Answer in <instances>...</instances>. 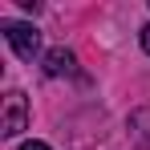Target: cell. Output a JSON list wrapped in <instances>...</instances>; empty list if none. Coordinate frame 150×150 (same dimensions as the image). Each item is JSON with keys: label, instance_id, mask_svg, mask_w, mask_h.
Masks as SVG:
<instances>
[{"label": "cell", "instance_id": "1", "mask_svg": "<svg viewBox=\"0 0 150 150\" xmlns=\"http://www.w3.org/2000/svg\"><path fill=\"white\" fill-rule=\"evenodd\" d=\"M0 33H4V41L12 45V53L21 61H33L41 53V33L33 25H25V21H0Z\"/></svg>", "mask_w": 150, "mask_h": 150}, {"label": "cell", "instance_id": "2", "mask_svg": "<svg viewBox=\"0 0 150 150\" xmlns=\"http://www.w3.org/2000/svg\"><path fill=\"white\" fill-rule=\"evenodd\" d=\"M25 126H28V101H25L21 89H8V93H4V122H0V134H4V138H16Z\"/></svg>", "mask_w": 150, "mask_h": 150}, {"label": "cell", "instance_id": "3", "mask_svg": "<svg viewBox=\"0 0 150 150\" xmlns=\"http://www.w3.org/2000/svg\"><path fill=\"white\" fill-rule=\"evenodd\" d=\"M73 65H77V61H73L69 49H49V53H45V73H49V77H69Z\"/></svg>", "mask_w": 150, "mask_h": 150}, {"label": "cell", "instance_id": "4", "mask_svg": "<svg viewBox=\"0 0 150 150\" xmlns=\"http://www.w3.org/2000/svg\"><path fill=\"white\" fill-rule=\"evenodd\" d=\"M130 138H134L142 150H150V110H146V105L130 114Z\"/></svg>", "mask_w": 150, "mask_h": 150}, {"label": "cell", "instance_id": "5", "mask_svg": "<svg viewBox=\"0 0 150 150\" xmlns=\"http://www.w3.org/2000/svg\"><path fill=\"white\" fill-rule=\"evenodd\" d=\"M21 150H53V146H45V142H33V138H28V142H25Z\"/></svg>", "mask_w": 150, "mask_h": 150}, {"label": "cell", "instance_id": "6", "mask_svg": "<svg viewBox=\"0 0 150 150\" xmlns=\"http://www.w3.org/2000/svg\"><path fill=\"white\" fill-rule=\"evenodd\" d=\"M142 49H146V53H150V25H146V28H142Z\"/></svg>", "mask_w": 150, "mask_h": 150}]
</instances>
